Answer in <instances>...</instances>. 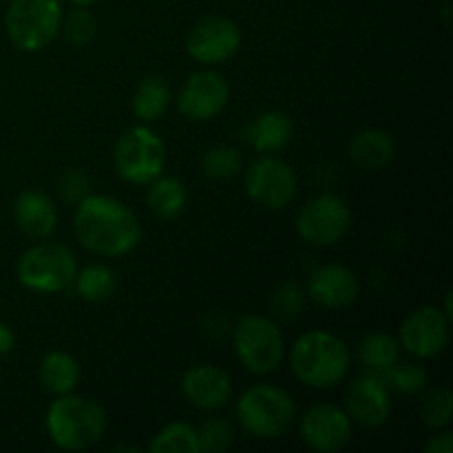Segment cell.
Here are the masks:
<instances>
[{"mask_svg":"<svg viewBox=\"0 0 453 453\" xmlns=\"http://www.w3.org/2000/svg\"><path fill=\"white\" fill-rule=\"evenodd\" d=\"M78 242L100 257H124L137 248L142 226L135 212L106 195H87L73 217Z\"/></svg>","mask_w":453,"mask_h":453,"instance_id":"6da1fadb","label":"cell"},{"mask_svg":"<svg viewBox=\"0 0 453 453\" xmlns=\"http://www.w3.org/2000/svg\"><path fill=\"white\" fill-rule=\"evenodd\" d=\"M290 367L296 379L308 388L330 389L348 376L349 349L330 332H305L292 345Z\"/></svg>","mask_w":453,"mask_h":453,"instance_id":"7a4b0ae2","label":"cell"},{"mask_svg":"<svg viewBox=\"0 0 453 453\" xmlns=\"http://www.w3.org/2000/svg\"><path fill=\"white\" fill-rule=\"evenodd\" d=\"M106 429V411L87 396L62 394L47 411V432L56 447L65 451L91 449Z\"/></svg>","mask_w":453,"mask_h":453,"instance_id":"3957f363","label":"cell"},{"mask_svg":"<svg viewBox=\"0 0 453 453\" xmlns=\"http://www.w3.org/2000/svg\"><path fill=\"white\" fill-rule=\"evenodd\" d=\"M296 418V405L277 385H255L237 401V420L255 438H281Z\"/></svg>","mask_w":453,"mask_h":453,"instance_id":"277c9868","label":"cell"},{"mask_svg":"<svg viewBox=\"0 0 453 453\" xmlns=\"http://www.w3.org/2000/svg\"><path fill=\"white\" fill-rule=\"evenodd\" d=\"M78 270L73 252L53 242L35 243L18 259V279L22 286L27 290L47 292V295L71 290Z\"/></svg>","mask_w":453,"mask_h":453,"instance_id":"5b68a950","label":"cell"},{"mask_svg":"<svg viewBox=\"0 0 453 453\" xmlns=\"http://www.w3.org/2000/svg\"><path fill=\"white\" fill-rule=\"evenodd\" d=\"M7 35L20 51H42L62 27L60 0H12L4 16Z\"/></svg>","mask_w":453,"mask_h":453,"instance_id":"8992f818","label":"cell"},{"mask_svg":"<svg viewBox=\"0 0 453 453\" xmlns=\"http://www.w3.org/2000/svg\"><path fill=\"white\" fill-rule=\"evenodd\" d=\"M113 162L124 181L149 186L166 168V144L149 127H133L115 144Z\"/></svg>","mask_w":453,"mask_h":453,"instance_id":"52a82bcc","label":"cell"},{"mask_svg":"<svg viewBox=\"0 0 453 453\" xmlns=\"http://www.w3.org/2000/svg\"><path fill=\"white\" fill-rule=\"evenodd\" d=\"M234 352L252 374H273L283 361L286 343L277 323L264 314H248L234 327Z\"/></svg>","mask_w":453,"mask_h":453,"instance_id":"ba28073f","label":"cell"},{"mask_svg":"<svg viewBox=\"0 0 453 453\" xmlns=\"http://www.w3.org/2000/svg\"><path fill=\"white\" fill-rule=\"evenodd\" d=\"M352 226V212L341 197L323 193L310 199L296 217V230L310 246L327 248L339 243Z\"/></svg>","mask_w":453,"mask_h":453,"instance_id":"9c48e42d","label":"cell"},{"mask_svg":"<svg viewBox=\"0 0 453 453\" xmlns=\"http://www.w3.org/2000/svg\"><path fill=\"white\" fill-rule=\"evenodd\" d=\"M246 190L257 206L265 211H283L296 197V175L288 162L264 155L248 168Z\"/></svg>","mask_w":453,"mask_h":453,"instance_id":"30bf717a","label":"cell"},{"mask_svg":"<svg viewBox=\"0 0 453 453\" xmlns=\"http://www.w3.org/2000/svg\"><path fill=\"white\" fill-rule=\"evenodd\" d=\"M242 47V29L230 18L208 16L190 29L186 51L202 65H221Z\"/></svg>","mask_w":453,"mask_h":453,"instance_id":"8fae6325","label":"cell"},{"mask_svg":"<svg viewBox=\"0 0 453 453\" xmlns=\"http://www.w3.org/2000/svg\"><path fill=\"white\" fill-rule=\"evenodd\" d=\"M451 319L434 305L414 310L401 326V345L418 358H434L449 345Z\"/></svg>","mask_w":453,"mask_h":453,"instance_id":"7c38bea8","label":"cell"},{"mask_svg":"<svg viewBox=\"0 0 453 453\" xmlns=\"http://www.w3.org/2000/svg\"><path fill=\"white\" fill-rule=\"evenodd\" d=\"M230 100V87L217 71H197L181 87L177 106L184 118L206 122L217 118Z\"/></svg>","mask_w":453,"mask_h":453,"instance_id":"4fadbf2b","label":"cell"},{"mask_svg":"<svg viewBox=\"0 0 453 453\" xmlns=\"http://www.w3.org/2000/svg\"><path fill=\"white\" fill-rule=\"evenodd\" d=\"M301 438L314 451H339L352 438V418L332 403H317L301 418Z\"/></svg>","mask_w":453,"mask_h":453,"instance_id":"5bb4252c","label":"cell"},{"mask_svg":"<svg viewBox=\"0 0 453 453\" xmlns=\"http://www.w3.org/2000/svg\"><path fill=\"white\" fill-rule=\"evenodd\" d=\"M348 416L365 429H376L388 420L392 394L380 374L370 372L354 380L348 389Z\"/></svg>","mask_w":453,"mask_h":453,"instance_id":"9a60e30c","label":"cell"},{"mask_svg":"<svg viewBox=\"0 0 453 453\" xmlns=\"http://www.w3.org/2000/svg\"><path fill=\"white\" fill-rule=\"evenodd\" d=\"M181 394L199 410H219L233 396V380L221 367L199 363L181 376Z\"/></svg>","mask_w":453,"mask_h":453,"instance_id":"2e32d148","label":"cell"},{"mask_svg":"<svg viewBox=\"0 0 453 453\" xmlns=\"http://www.w3.org/2000/svg\"><path fill=\"white\" fill-rule=\"evenodd\" d=\"M357 274L341 264L321 265L312 273L308 281V295L312 296L314 303L326 310H345L358 299Z\"/></svg>","mask_w":453,"mask_h":453,"instance_id":"e0dca14e","label":"cell"},{"mask_svg":"<svg viewBox=\"0 0 453 453\" xmlns=\"http://www.w3.org/2000/svg\"><path fill=\"white\" fill-rule=\"evenodd\" d=\"M13 221L25 237L47 239L58 226V208L42 190H22L13 203Z\"/></svg>","mask_w":453,"mask_h":453,"instance_id":"ac0fdd59","label":"cell"},{"mask_svg":"<svg viewBox=\"0 0 453 453\" xmlns=\"http://www.w3.org/2000/svg\"><path fill=\"white\" fill-rule=\"evenodd\" d=\"M292 128L295 124H292L290 115L286 111L274 109L252 119L246 128V137L252 149L259 153H274L290 142Z\"/></svg>","mask_w":453,"mask_h":453,"instance_id":"d6986e66","label":"cell"},{"mask_svg":"<svg viewBox=\"0 0 453 453\" xmlns=\"http://www.w3.org/2000/svg\"><path fill=\"white\" fill-rule=\"evenodd\" d=\"M349 155L363 171H380L394 157V140L379 128H363L349 142Z\"/></svg>","mask_w":453,"mask_h":453,"instance_id":"ffe728a7","label":"cell"},{"mask_svg":"<svg viewBox=\"0 0 453 453\" xmlns=\"http://www.w3.org/2000/svg\"><path fill=\"white\" fill-rule=\"evenodd\" d=\"M40 383L53 396L71 394L80 383V365L71 354L53 349L40 361Z\"/></svg>","mask_w":453,"mask_h":453,"instance_id":"44dd1931","label":"cell"},{"mask_svg":"<svg viewBox=\"0 0 453 453\" xmlns=\"http://www.w3.org/2000/svg\"><path fill=\"white\" fill-rule=\"evenodd\" d=\"M188 193L186 186L175 177H162L153 180L146 190V206L159 219H177L186 211Z\"/></svg>","mask_w":453,"mask_h":453,"instance_id":"7402d4cb","label":"cell"},{"mask_svg":"<svg viewBox=\"0 0 453 453\" xmlns=\"http://www.w3.org/2000/svg\"><path fill=\"white\" fill-rule=\"evenodd\" d=\"M171 84L162 75H146L133 96V111L142 122H155L171 106Z\"/></svg>","mask_w":453,"mask_h":453,"instance_id":"603a6c76","label":"cell"},{"mask_svg":"<svg viewBox=\"0 0 453 453\" xmlns=\"http://www.w3.org/2000/svg\"><path fill=\"white\" fill-rule=\"evenodd\" d=\"M401 343L388 332H370L358 343V361L370 372H383L398 363Z\"/></svg>","mask_w":453,"mask_h":453,"instance_id":"cb8c5ba5","label":"cell"},{"mask_svg":"<svg viewBox=\"0 0 453 453\" xmlns=\"http://www.w3.org/2000/svg\"><path fill=\"white\" fill-rule=\"evenodd\" d=\"M73 288L84 301L100 303V301L111 299L113 292L118 290V277H115V273L109 268V265L93 264V265H87V268L78 270V277H75Z\"/></svg>","mask_w":453,"mask_h":453,"instance_id":"d4e9b609","label":"cell"},{"mask_svg":"<svg viewBox=\"0 0 453 453\" xmlns=\"http://www.w3.org/2000/svg\"><path fill=\"white\" fill-rule=\"evenodd\" d=\"M153 453H199L197 429L188 423H171L155 436L149 447Z\"/></svg>","mask_w":453,"mask_h":453,"instance_id":"484cf974","label":"cell"},{"mask_svg":"<svg viewBox=\"0 0 453 453\" xmlns=\"http://www.w3.org/2000/svg\"><path fill=\"white\" fill-rule=\"evenodd\" d=\"M376 374H380L389 389H396L401 394H418L427 388V372L411 363H394L392 367Z\"/></svg>","mask_w":453,"mask_h":453,"instance_id":"4316f807","label":"cell"},{"mask_svg":"<svg viewBox=\"0 0 453 453\" xmlns=\"http://www.w3.org/2000/svg\"><path fill=\"white\" fill-rule=\"evenodd\" d=\"M203 173L212 180H233L243 166V157L233 146H215L206 153L202 162Z\"/></svg>","mask_w":453,"mask_h":453,"instance_id":"83f0119b","label":"cell"},{"mask_svg":"<svg viewBox=\"0 0 453 453\" xmlns=\"http://www.w3.org/2000/svg\"><path fill=\"white\" fill-rule=\"evenodd\" d=\"M451 389L449 388H436L425 396L423 405H420V416H423L425 425L432 429H442L451 425Z\"/></svg>","mask_w":453,"mask_h":453,"instance_id":"f1b7e54d","label":"cell"},{"mask_svg":"<svg viewBox=\"0 0 453 453\" xmlns=\"http://www.w3.org/2000/svg\"><path fill=\"white\" fill-rule=\"evenodd\" d=\"M305 303V295L299 286L295 283H281L273 290L270 295V310L277 319H283V321H292L301 314Z\"/></svg>","mask_w":453,"mask_h":453,"instance_id":"f546056e","label":"cell"},{"mask_svg":"<svg viewBox=\"0 0 453 453\" xmlns=\"http://www.w3.org/2000/svg\"><path fill=\"white\" fill-rule=\"evenodd\" d=\"M234 441L233 425L224 418H212L208 423L202 425V429L197 432V445L199 451L206 453H217L226 451Z\"/></svg>","mask_w":453,"mask_h":453,"instance_id":"4dcf8cb0","label":"cell"},{"mask_svg":"<svg viewBox=\"0 0 453 453\" xmlns=\"http://www.w3.org/2000/svg\"><path fill=\"white\" fill-rule=\"evenodd\" d=\"M66 40H69L73 47H87L93 38H96L97 22L87 9H75L69 18H66Z\"/></svg>","mask_w":453,"mask_h":453,"instance_id":"1f68e13d","label":"cell"},{"mask_svg":"<svg viewBox=\"0 0 453 453\" xmlns=\"http://www.w3.org/2000/svg\"><path fill=\"white\" fill-rule=\"evenodd\" d=\"M62 197L66 202H73L80 203L84 197H87V190H88V181L82 173L78 171H69L65 177H62Z\"/></svg>","mask_w":453,"mask_h":453,"instance_id":"d6a6232c","label":"cell"},{"mask_svg":"<svg viewBox=\"0 0 453 453\" xmlns=\"http://www.w3.org/2000/svg\"><path fill=\"white\" fill-rule=\"evenodd\" d=\"M453 451V434L445 432L441 436H434L425 447V453H451Z\"/></svg>","mask_w":453,"mask_h":453,"instance_id":"836d02e7","label":"cell"},{"mask_svg":"<svg viewBox=\"0 0 453 453\" xmlns=\"http://www.w3.org/2000/svg\"><path fill=\"white\" fill-rule=\"evenodd\" d=\"M16 348V334L9 326L0 323V354H9Z\"/></svg>","mask_w":453,"mask_h":453,"instance_id":"e575fe53","label":"cell"},{"mask_svg":"<svg viewBox=\"0 0 453 453\" xmlns=\"http://www.w3.org/2000/svg\"><path fill=\"white\" fill-rule=\"evenodd\" d=\"M71 3H75V4H80V7H88V4H93V3H97V0H71Z\"/></svg>","mask_w":453,"mask_h":453,"instance_id":"d590c367","label":"cell"}]
</instances>
